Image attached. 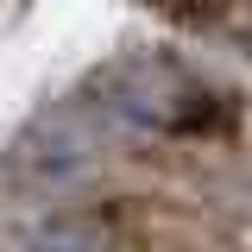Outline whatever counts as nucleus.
Masks as SVG:
<instances>
[{"mask_svg":"<svg viewBox=\"0 0 252 252\" xmlns=\"http://www.w3.org/2000/svg\"><path fill=\"white\" fill-rule=\"evenodd\" d=\"M101 145H107V120L89 101L44 107L6 145V183L26 195H76L101 170Z\"/></svg>","mask_w":252,"mask_h":252,"instance_id":"nucleus-2","label":"nucleus"},{"mask_svg":"<svg viewBox=\"0 0 252 252\" xmlns=\"http://www.w3.org/2000/svg\"><path fill=\"white\" fill-rule=\"evenodd\" d=\"M26 252H120V227L101 208H44V215L26 227Z\"/></svg>","mask_w":252,"mask_h":252,"instance_id":"nucleus-3","label":"nucleus"},{"mask_svg":"<svg viewBox=\"0 0 252 252\" xmlns=\"http://www.w3.org/2000/svg\"><path fill=\"white\" fill-rule=\"evenodd\" d=\"M107 132H202L215 120V94L202 89L177 57H120L94 69L82 89Z\"/></svg>","mask_w":252,"mask_h":252,"instance_id":"nucleus-1","label":"nucleus"},{"mask_svg":"<svg viewBox=\"0 0 252 252\" xmlns=\"http://www.w3.org/2000/svg\"><path fill=\"white\" fill-rule=\"evenodd\" d=\"M152 6L177 13V19H208V13H220V6H227V0H152Z\"/></svg>","mask_w":252,"mask_h":252,"instance_id":"nucleus-4","label":"nucleus"}]
</instances>
